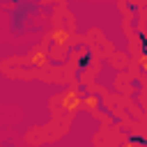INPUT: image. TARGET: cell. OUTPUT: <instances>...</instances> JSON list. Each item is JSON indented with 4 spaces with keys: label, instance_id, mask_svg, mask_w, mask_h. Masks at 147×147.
<instances>
[{
    "label": "cell",
    "instance_id": "5b68a950",
    "mask_svg": "<svg viewBox=\"0 0 147 147\" xmlns=\"http://www.w3.org/2000/svg\"><path fill=\"white\" fill-rule=\"evenodd\" d=\"M83 106H85L90 113H96V108H99V96H96V94L85 96V99H83Z\"/></svg>",
    "mask_w": 147,
    "mask_h": 147
},
{
    "label": "cell",
    "instance_id": "3957f363",
    "mask_svg": "<svg viewBox=\"0 0 147 147\" xmlns=\"http://www.w3.org/2000/svg\"><path fill=\"white\" fill-rule=\"evenodd\" d=\"M48 60L51 62H55V64H62L64 60H67V46H57V44H53L51 48H48Z\"/></svg>",
    "mask_w": 147,
    "mask_h": 147
},
{
    "label": "cell",
    "instance_id": "ba28073f",
    "mask_svg": "<svg viewBox=\"0 0 147 147\" xmlns=\"http://www.w3.org/2000/svg\"><path fill=\"white\" fill-rule=\"evenodd\" d=\"M124 147H140V142H138V140H129Z\"/></svg>",
    "mask_w": 147,
    "mask_h": 147
},
{
    "label": "cell",
    "instance_id": "8992f818",
    "mask_svg": "<svg viewBox=\"0 0 147 147\" xmlns=\"http://www.w3.org/2000/svg\"><path fill=\"white\" fill-rule=\"evenodd\" d=\"M28 62H32V64H37V67H44V64L48 62V55H46V53H34V55L28 57Z\"/></svg>",
    "mask_w": 147,
    "mask_h": 147
},
{
    "label": "cell",
    "instance_id": "6da1fadb",
    "mask_svg": "<svg viewBox=\"0 0 147 147\" xmlns=\"http://www.w3.org/2000/svg\"><path fill=\"white\" fill-rule=\"evenodd\" d=\"M60 101H62L64 110H69V113H76V110H78V106L83 103V101H80V92H78V85L69 87V90H67V92L60 96Z\"/></svg>",
    "mask_w": 147,
    "mask_h": 147
},
{
    "label": "cell",
    "instance_id": "277c9868",
    "mask_svg": "<svg viewBox=\"0 0 147 147\" xmlns=\"http://www.w3.org/2000/svg\"><path fill=\"white\" fill-rule=\"evenodd\" d=\"M126 64H129V55H126V53H113V55H110V67L124 69Z\"/></svg>",
    "mask_w": 147,
    "mask_h": 147
},
{
    "label": "cell",
    "instance_id": "7a4b0ae2",
    "mask_svg": "<svg viewBox=\"0 0 147 147\" xmlns=\"http://www.w3.org/2000/svg\"><path fill=\"white\" fill-rule=\"evenodd\" d=\"M51 41L53 44H57V46H69L71 44V34H69V30H64V28H55V30H51Z\"/></svg>",
    "mask_w": 147,
    "mask_h": 147
},
{
    "label": "cell",
    "instance_id": "52a82bcc",
    "mask_svg": "<svg viewBox=\"0 0 147 147\" xmlns=\"http://www.w3.org/2000/svg\"><path fill=\"white\" fill-rule=\"evenodd\" d=\"M138 60H140V67H142V69L147 71V51H145V53H142V55H140Z\"/></svg>",
    "mask_w": 147,
    "mask_h": 147
}]
</instances>
